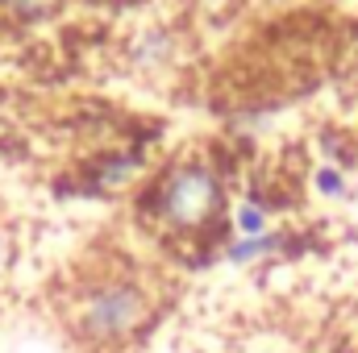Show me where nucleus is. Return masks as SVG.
I'll return each mask as SVG.
<instances>
[{
	"mask_svg": "<svg viewBox=\"0 0 358 353\" xmlns=\"http://www.w3.org/2000/svg\"><path fill=\"white\" fill-rule=\"evenodd\" d=\"M46 4H50V0H4V8H8V13H17V17H25V21L42 17V13H46Z\"/></svg>",
	"mask_w": 358,
	"mask_h": 353,
	"instance_id": "7",
	"label": "nucleus"
},
{
	"mask_svg": "<svg viewBox=\"0 0 358 353\" xmlns=\"http://www.w3.org/2000/svg\"><path fill=\"white\" fill-rule=\"evenodd\" d=\"M171 54V38L163 33V29H150V33H142L138 42H134V59L138 63H163Z\"/></svg>",
	"mask_w": 358,
	"mask_h": 353,
	"instance_id": "6",
	"label": "nucleus"
},
{
	"mask_svg": "<svg viewBox=\"0 0 358 353\" xmlns=\"http://www.w3.org/2000/svg\"><path fill=\"white\" fill-rule=\"evenodd\" d=\"M221 208H225V187L208 163H196V158L176 163L155 183V216L171 229L196 233V229L213 225Z\"/></svg>",
	"mask_w": 358,
	"mask_h": 353,
	"instance_id": "2",
	"label": "nucleus"
},
{
	"mask_svg": "<svg viewBox=\"0 0 358 353\" xmlns=\"http://www.w3.org/2000/svg\"><path fill=\"white\" fill-rule=\"evenodd\" d=\"M283 246H287V237L279 229H271L263 237H234L225 246V262L229 266H259V262H267V258H275V254H283Z\"/></svg>",
	"mask_w": 358,
	"mask_h": 353,
	"instance_id": "3",
	"label": "nucleus"
},
{
	"mask_svg": "<svg viewBox=\"0 0 358 353\" xmlns=\"http://www.w3.org/2000/svg\"><path fill=\"white\" fill-rule=\"evenodd\" d=\"M67 316H71V329L84 345L117 350V345H129L146 333V324L159 316V303L142 278L104 274L76 295Z\"/></svg>",
	"mask_w": 358,
	"mask_h": 353,
	"instance_id": "1",
	"label": "nucleus"
},
{
	"mask_svg": "<svg viewBox=\"0 0 358 353\" xmlns=\"http://www.w3.org/2000/svg\"><path fill=\"white\" fill-rule=\"evenodd\" d=\"M8 266H13V237H8V229L0 225V278L8 274Z\"/></svg>",
	"mask_w": 358,
	"mask_h": 353,
	"instance_id": "8",
	"label": "nucleus"
},
{
	"mask_svg": "<svg viewBox=\"0 0 358 353\" xmlns=\"http://www.w3.org/2000/svg\"><path fill=\"white\" fill-rule=\"evenodd\" d=\"M234 233H238V237H263V233H271L267 204H259V200H242V204L234 208Z\"/></svg>",
	"mask_w": 358,
	"mask_h": 353,
	"instance_id": "4",
	"label": "nucleus"
},
{
	"mask_svg": "<svg viewBox=\"0 0 358 353\" xmlns=\"http://www.w3.org/2000/svg\"><path fill=\"white\" fill-rule=\"evenodd\" d=\"M313 187H317V195H325V200H346L350 179H346V171H342L338 163H321V167L313 171Z\"/></svg>",
	"mask_w": 358,
	"mask_h": 353,
	"instance_id": "5",
	"label": "nucleus"
}]
</instances>
